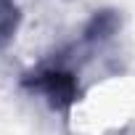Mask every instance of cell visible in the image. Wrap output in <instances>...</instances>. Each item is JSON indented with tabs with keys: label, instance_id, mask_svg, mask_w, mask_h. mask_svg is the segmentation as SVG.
<instances>
[{
	"label": "cell",
	"instance_id": "cell-1",
	"mask_svg": "<svg viewBox=\"0 0 135 135\" xmlns=\"http://www.w3.org/2000/svg\"><path fill=\"white\" fill-rule=\"evenodd\" d=\"M21 85L27 90H35L48 98L53 111H61L69 117L72 106L80 101V80L72 69L61 64H40L35 72H27L21 77Z\"/></svg>",
	"mask_w": 135,
	"mask_h": 135
},
{
	"label": "cell",
	"instance_id": "cell-2",
	"mask_svg": "<svg viewBox=\"0 0 135 135\" xmlns=\"http://www.w3.org/2000/svg\"><path fill=\"white\" fill-rule=\"evenodd\" d=\"M119 29V16L114 11H95L93 19L88 21V27L82 29V40L85 42H103L111 35H117Z\"/></svg>",
	"mask_w": 135,
	"mask_h": 135
},
{
	"label": "cell",
	"instance_id": "cell-3",
	"mask_svg": "<svg viewBox=\"0 0 135 135\" xmlns=\"http://www.w3.org/2000/svg\"><path fill=\"white\" fill-rule=\"evenodd\" d=\"M21 27V8L16 0H0V50L8 48Z\"/></svg>",
	"mask_w": 135,
	"mask_h": 135
}]
</instances>
